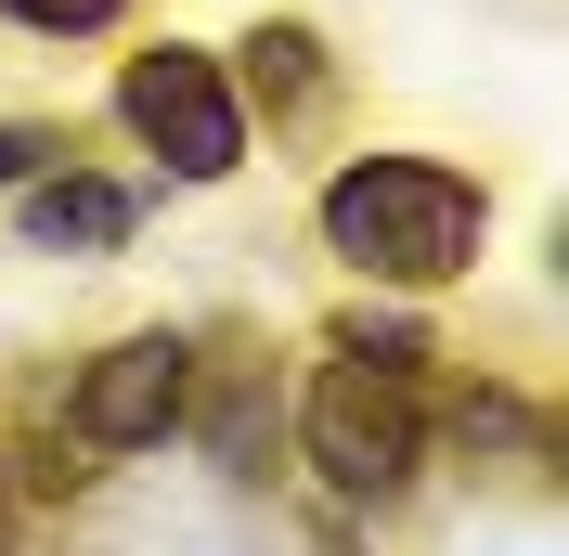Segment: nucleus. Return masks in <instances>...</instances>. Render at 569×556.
<instances>
[{"label": "nucleus", "mask_w": 569, "mask_h": 556, "mask_svg": "<svg viewBox=\"0 0 569 556\" xmlns=\"http://www.w3.org/2000/svg\"><path fill=\"white\" fill-rule=\"evenodd\" d=\"M492 234V195L453 156H350L323 181V246L362 285H453Z\"/></svg>", "instance_id": "nucleus-1"}, {"label": "nucleus", "mask_w": 569, "mask_h": 556, "mask_svg": "<svg viewBox=\"0 0 569 556\" xmlns=\"http://www.w3.org/2000/svg\"><path fill=\"white\" fill-rule=\"evenodd\" d=\"M298 453L337 479V505H389V492L427 466V401H415V376L337 349V363L311 376V401H298Z\"/></svg>", "instance_id": "nucleus-2"}, {"label": "nucleus", "mask_w": 569, "mask_h": 556, "mask_svg": "<svg viewBox=\"0 0 569 556\" xmlns=\"http://www.w3.org/2000/svg\"><path fill=\"white\" fill-rule=\"evenodd\" d=\"M117 130H130L169 181H233L247 169V91H233L220 52H194V39H156V52L117 66Z\"/></svg>", "instance_id": "nucleus-3"}, {"label": "nucleus", "mask_w": 569, "mask_h": 556, "mask_svg": "<svg viewBox=\"0 0 569 556\" xmlns=\"http://www.w3.org/2000/svg\"><path fill=\"white\" fill-rule=\"evenodd\" d=\"M181 415H194V349H181L169 324L117 337L104 363L66 388V440H78V453H156Z\"/></svg>", "instance_id": "nucleus-4"}, {"label": "nucleus", "mask_w": 569, "mask_h": 556, "mask_svg": "<svg viewBox=\"0 0 569 556\" xmlns=\"http://www.w3.org/2000/svg\"><path fill=\"white\" fill-rule=\"evenodd\" d=\"M13 195H27V246L39 259H78V246H130V220H142V195L130 181H91V169H66V156H52V169L39 181H13Z\"/></svg>", "instance_id": "nucleus-5"}, {"label": "nucleus", "mask_w": 569, "mask_h": 556, "mask_svg": "<svg viewBox=\"0 0 569 556\" xmlns=\"http://www.w3.org/2000/svg\"><path fill=\"white\" fill-rule=\"evenodd\" d=\"M233 52H247V105H272V117H311V105H323V39H311V27L259 13Z\"/></svg>", "instance_id": "nucleus-6"}, {"label": "nucleus", "mask_w": 569, "mask_h": 556, "mask_svg": "<svg viewBox=\"0 0 569 556\" xmlns=\"http://www.w3.org/2000/svg\"><path fill=\"white\" fill-rule=\"evenodd\" d=\"M453 440H466V453H531V466H543V415H531V401H505V388H479V401H466Z\"/></svg>", "instance_id": "nucleus-7"}, {"label": "nucleus", "mask_w": 569, "mask_h": 556, "mask_svg": "<svg viewBox=\"0 0 569 556\" xmlns=\"http://www.w3.org/2000/svg\"><path fill=\"white\" fill-rule=\"evenodd\" d=\"M13 27H39V39H91V27H117L130 0H0Z\"/></svg>", "instance_id": "nucleus-8"}, {"label": "nucleus", "mask_w": 569, "mask_h": 556, "mask_svg": "<svg viewBox=\"0 0 569 556\" xmlns=\"http://www.w3.org/2000/svg\"><path fill=\"white\" fill-rule=\"evenodd\" d=\"M52 156H66V130H52V117H0V195H13V181H39Z\"/></svg>", "instance_id": "nucleus-9"}, {"label": "nucleus", "mask_w": 569, "mask_h": 556, "mask_svg": "<svg viewBox=\"0 0 569 556\" xmlns=\"http://www.w3.org/2000/svg\"><path fill=\"white\" fill-rule=\"evenodd\" d=\"M323 556H350V544H323Z\"/></svg>", "instance_id": "nucleus-10"}]
</instances>
